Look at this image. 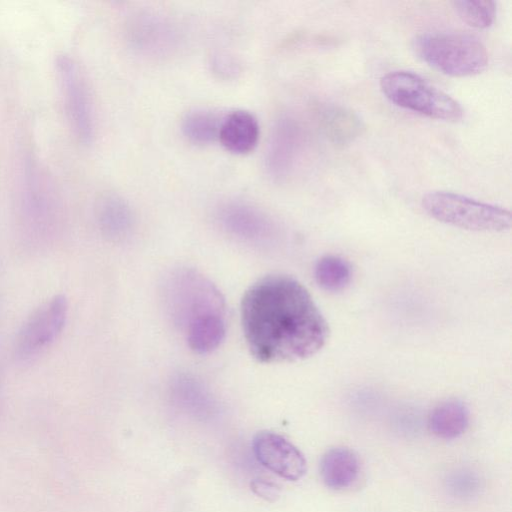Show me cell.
<instances>
[{
  "mask_svg": "<svg viewBox=\"0 0 512 512\" xmlns=\"http://www.w3.org/2000/svg\"><path fill=\"white\" fill-rule=\"evenodd\" d=\"M129 46L137 53L149 57L171 55L179 46L180 35L168 19L151 12H138L127 23Z\"/></svg>",
  "mask_w": 512,
  "mask_h": 512,
  "instance_id": "8",
  "label": "cell"
},
{
  "mask_svg": "<svg viewBox=\"0 0 512 512\" xmlns=\"http://www.w3.org/2000/svg\"><path fill=\"white\" fill-rule=\"evenodd\" d=\"M259 135V124L254 115L245 110H235L222 119L218 139L229 152L243 155L254 150Z\"/></svg>",
  "mask_w": 512,
  "mask_h": 512,
  "instance_id": "12",
  "label": "cell"
},
{
  "mask_svg": "<svg viewBox=\"0 0 512 512\" xmlns=\"http://www.w3.org/2000/svg\"><path fill=\"white\" fill-rule=\"evenodd\" d=\"M412 46L420 59L445 75L473 76L488 66L485 45L477 37L467 33L426 32L415 37Z\"/></svg>",
  "mask_w": 512,
  "mask_h": 512,
  "instance_id": "2",
  "label": "cell"
},
{
  "mask_svg": "<svg viewBox=\"0 0 512 512\" xmlns=\"http://www.w3.org/2000/svg\"><path fill=\"white\" fill-rule=\"evenodd\" d=\"M305 144V132L293 116H279L272 127L265 153V168L275 181L286 180L294 171Z\"/></svg>",
  "mask_w": 512,
  "mask_h": 512,
  "instance_id": "7",
  "label": "cell"
},
{
  "mask_svg": "<svg viewBox=\"0 0 512 512\" xmlns=\"http://www.w3.org/2000/svg\"><path fill=\"white\" fill-rule=\"evenodd\" d=\"M469 418V409L465 403L450 399L441 402L431 411L428 426L437 437L453 439L465 432Z\"/></svg>",
  "mask_w": 512,
  "mask_h": 512,
  "instance_id": "14",
  "label": "cell"
},
{
  "mask_svg": "<svg viewBox=\"0 0 512 512\" xmlns=\"http://www.w3.org/2000/svg\"><path fill=\"white\" fill-rule=\"evenodd\" d=\"M59 73L65 87L68 111L77 135L83 142L93 137V115L86 86L75 63L61 57L58 61Z\"/></svg>",
  "mask_w": 512,
  "mask_h": 512,
  "instance_id": "10",
  "label": "cell"
},
{
  "mask_svg": "<svg viewBox=\"0 0 512 512\" xmlns=\"http://www.w3.org/2000/svg\"><path fill=\"white\" fill-rule=\"evenodd\" d=\"M319 471L327 487L341 490L352 485L357 479L360 463L352 450L346 447H334L322 456Z\"/></svg>",
  "mask_w": 512,
  "mask_h": 512,
  "instance_id": "13",
  "label": "cell"
},
{
  "mask_svg": "<svg viewBox=\"0 0 512 512\" xmlns=\"http://www.w3.org/2000/svg\"><path fill=\"white\" fill-rule=\"evenodd\" d=\"M212 67L214 72L225 77L234 76L239 71L236 61L222 54H217L213 57Z\"/></svg>",
  "mask_w": 512,
  "mask_h": 512,
  "instance_id": "21",
  "label": "cell"
},
{
  "mask_svg": "<svg viewBox=\"0 0 512 512\" xmlns=\"http://www.w3.org/2000/svg\"><path fill=\"white\" fill-rule=\"evenodd\" d=\"M68 313V302L59 294L41 305L23 323L15 341L16 354L30 358L47 348L61 333Z\"/></svg>",
  "mask_w": 512,
  "mask_h": 512,
  "instance_id": "6",
  "label": "cell"
},
{
  "mask_svg": "<svg viewBox=\"0 0 512 512\" xmlns=\"http://www.w3.org/2000/svg\"><path fill=\"white\" fill-rule=\"evenodd\" d=\"M453 6L459 17L474 28H488L496 18L497 4L495 1L460 0L454 1Z\"/></svg>",
  "mask_w": 512,
  "mask_h": 512,
  "instance_id": "18",
  "label": "cell"
},
{
  "mask_svg": "<svg viewBox=\"0 0 512 512\" xmlns=\"http://www.w3.org/2000/svg\"><path fill=\"white\" fill-rule=\"evenodd\" d=\"M252 491L266 501L273 502L279 497V487L267 480L255 479L251 482Z\"/></svg>",
  "mask_w": 512,
  "mask_h": 512,
  "instance_id": "20",
  "label": "cell"
},
{
  "mask_svg": "<svg viewBox=\"0 0 512 512\" xmlns=\"http://www.w3.org/2000/svg\"><path fill=\"white\" fill-rule=\"evenodd\" d=\"M319 128L325 138L335 146L353 143L365 131L361 117L352 109L338 104H323L316 109Z\"/></svg>",
  "mask_w": 512,
  "mask_h": 512,
  "instance_id": "11",
  "label": "cell"
},
{
  "mask_svg": "<svg viewBox=\"0 0 512 512\" xmlns=\"http://www.w3.org/2000/svg\"><path fill=\"white\" fill-rule=\"evenodd\" d=\"M221 218L227 226L242 232H259L268 225L258 210L238 202L225 204L221 209Z\"/></svg>",
  "mask_w": 512,
  "mask_h": 512,
  "instance_id": "17",
  "label": "cell"
},
{
  "mask_svg": "<svg viewBox=\"0 0 512 512\" xmlns=\"http://www.w3.org/2000/svg\"><path fill=\"white\" fill-rule=\"evenodd\" d=\"M317 284L329 292L343 290L351 281L352 270L350 264L343 258L335 255L321 257L314 269Z\"/></svg>",
  "mask_w": 512,
  "mask_h": 512,
  "instance_id": "15",
  "label": "cell"
},
{
  "mask_svg": "<svg viewBox=\"0 0 512 512\" xmlns=\"http://www.w3.org/2000/svg\"><path fill=\"white\" fill-rule=\"evenodd\" d=\"M257 461L278 476L296 481L304 476L307 462L302 452L283 436L271 432H258L252 440Z\"/></svg>",
  "mask_w": 512,
  "mask_h": 512,
  "instance_id": "9",
  "label": "cell"
},
{
  "mask_svg": "<svg viewBox=\"0 0 512 512\" xmlns=\"http://www.w3.org/2000/svg\"><path fill=\"white\" fill-rule=\"evenodd\" d=\"M220 119L208 110L197 109L188 112L182 120L185 137L194 144H209L218 138Z\"/></svg>",
  "mask_w": 512,
  "mask_h": 512,
  "instance_id": "16",
  "label": "cell"
},
{
  "mask_svg": "<svg viewBox=\"0 0 512 512\" xmlns=\"http://www.w3.org/2000/svg\"><path fill=\"white\" fill-rule=\"evenodd\" d=\"M247 346L262 363L294 362L316 354L329 327L309 291L287 275H269L251 285L241 301Z\"/></svg>",
  "mask_w": 512,
  "mask_h": 512,
  "instance_id": "1",
  "label": "cell"
},
{
  "mask_svg": "<svg viewBox=\"0 0 512 512\" xmlns=\"http://www.w3.org/2000/svg\"><path fill=\"white\" fill-rule=\"evenodd\" d=\"M98 218L103 230L118 232L125 229L131 220L127 203L117 195H107L99 203Z\"/></svg>",
  "mask_w": 512,
  "mask_h": 512,
  "instance_id": "19",
  "label": "cell"
},
{
  "mask_svg": "<svg viewBox=\"0 0 512 512\" xmlns=\"http://www.w3.org/2000/svg\"><path fill=\"white\" fill-rule=\"evenodd\" d=\"M174 284L172 301L185 333L209 320L225 317V304L220 292L203 276L185 272L176 278Z\"/></svg>",
  "mask_w": 512,
  "mask_h": 512,
  "instance_id": "5",
  "label": "cell"
},
{
  "mask_svg": "<svg viewBox=\"0 0 512 512\" xmlns=\"http://www.w3.org/2000/svg\"><path fill=\"white\" fill-rule=\"evenodd\" d=\"M421 205L435 220L466 230L501 232L511 227L510 211L453 192H429Z\"/></svg>",
  "mask_w": 512,
  "mask_h": 512,
  "instance_id": "4",
  "label": "cell"
},
{
  "mask_svg": "<svg viewBox=\"0 0 512 512\" xmlns=\"http://www.w3.org/2000/svg\"><path fill=\"white\" fill-rule=\"evenodd\" d=\"M380 89L396 106L422 116L447 122L463 117V108L457 100L414 72H388L380 79Z\"/></svg>",
  "mask_w": 512,
  "mask_h": 512,
  "instance_id": "3",
  "label": "cell"
}]
</instances>
